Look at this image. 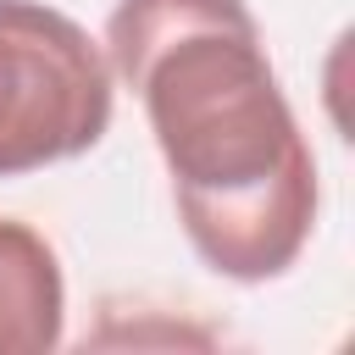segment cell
<instances>
[{"label":"cell","instance_id":"7a4b0ae2","mask_svg":"<svg viewBox=\"0 0 355 355\" xmlns=\"http://www.w3.org/2000/svg\"><path fill=\"white\" fill-rule=\"evenodd\" d=\"M116 111L100 39L44 0H0V178L89 155Z\"/></svg>","mask_w":355,"mask_h":355},{"label":"cell","instance_id":"6da1fadb","mask_svg":"<svg viewBox=\"0 0 355 355\" xmlns=\"http://www.w3.org/2000/svg\"><path fill=\"white\" fill-rule=\"evenodd\" d=\"M105 67L139 94L194 255L227 283L283 277L322 211L316 155L244 0H116Z\"/></svg>","mask_w":355,"mask_h":355},{"label":"cell","instance_id":"3957f363","mask_svg":"<svg viewBox=\"0 0 355 355\" xmlns=\"http://www.w3.org/2000/svg\"><path fill=\"white\" fill-rule=\"evenodd\" d=\"M67 338V272L55 244L0 216V355H50Z\"/></svg>","mask_w":355,"mask_h":355}]
</instances>
